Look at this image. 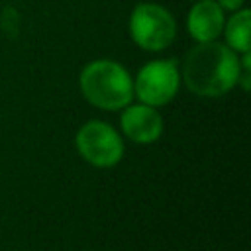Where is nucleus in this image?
<instances>
[{
	"instance_id": "obj_1",
	"label": "nucleus",
	"mask_w": 251,
	"mask_h": 251,
	"mask_svg": "<svg viewBox=\"0 0 251 251\" xmlns=\"http://www.w3.org/2000/svg\"><path fill=\"white\" fill-rule=\"evenodd\" d=\"M241 63L227 45L206 41L192 47L182 63V78L198 96H222L239 80Z\"/></svg>"
},
{
	"instance_id": "obj_2",
	"label": "nucleus",
	"mask_w": 251,
	"mask_h": 251,
	"mask_svg": "<svg viewBox=\"0 0 251 251\" xmlns=\"http://www.w3.org/2000/svg\"><path fill=\"white\" fill-rule=\"evenodd\" d=\"M80 90L90 104L104 110H120L129 104L133 96V82L122 65L98 59L82 69Z\"/></svg>"
},
{
	"instance_id": "obj_3",
	"label": "nucleus",
	"mask_w": 251,
	"mask_h": 251,
	"mask_svg": "<svg viewBox=\"0 0 251 251\" xmlns=\"http://www.w3.org/2000/svg\"><path fill=\"white\" fill-rule=\"evenodd\" d=\"M129 33L141 49L161 51L173 43L176 24L167 8L153 2H141L129 16Z\"/></svg>"
},
{
	"instance_id": "obj_4",
	"label": "nucleus",
	"mask_w": 251,
	"mask_h": 251,
	"mask_svg": "<svg viewBox=\"0 0 251 251\" xmlns=\"http://www.w3.org/2000/svg\"><path fill=\"white\" fill-rule=\"evenodd\" d=\"M178 82L180 73L175 61H151L137 73L133 92L147 106H163L169 100H173V96L178 90Z\"/></svg>"
},
{
	"instance_id": "obj_5",
	"label": "nucleus",
	"mask_w": 251,
	"mask_h": 251,
	"mask_svg": "<svg viewBox=\"0 0 251 251\" xmlns=\"http://www.w3.org/2000/svg\"><path fill=\"white\" fill-rule=\"evenodd\" d=\"M80 155L96 167H112L122 159L124 145L120 135L104 122H88L76 133Z\"/></svg>"
},
{
	"instance_id": "obj_6",
	"label": "nucleus",
	"mask_w": 251,
	"mask_h": 251,
	"mask_svg": "<svg viewBox=\"0 0 251 251\" xmlns=\"http://www.w3.org/2000/svg\"><path fill=\"white\" fill-rule=\"evenodd\" d=\"M224 10L216 0H200L196 2L186 18V27L188 33L198 41H214L222 31H224Z\"/></svg>"
},
{
	"instance_id": "obj_7",
	"label": "nucleus",
	"mask_w": 251,
	"mask_h": 251,
	"mask_svg": "<svg viewBox=\"0 0 251 251\" xmlns=\"http://www.w3.org/2000/svg\"><path fill=\"white\" fill-rule=\"evenodd\" d=\"M122 129L135 143H151L163 131V120L153 106H129L122 114Z\"/></svg>"
},
{
	"instance_id": "obj_8",
	"label": "nucleus",
	"mask_w": 251,
	"mask_h": 251,
	"mask_svg": "<svg viewBox=\"0 0 251 251\" xmlns=\"http://www.w3.org/2000/svg\"><path fill=\"white\" fill-rule=\"evenodd\" d=\"M226 41L231 51L247 53L249 51V10H235L233 16L224 24Z\"/></svg>"
},
{
	"instance_id": "obj_9",
	"label": "nucleus",
	"mask_w": 251,
	"mask_h": 251,
	"mask_svg": "<svg viewBox=\"0 0 251 251\" xmlns=\"http://www.w3.org/2000/svg\"><path fill=\"white\" fill-rule=\"evenodd\" d=\"M220 4L222 10H229V12H235L243 6V0H216Z\"/></svg>"
}]
</instances>
